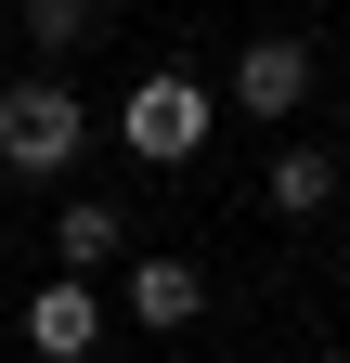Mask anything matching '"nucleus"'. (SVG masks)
<instances>
[{"label": "nucleus", "mask_w": 350, "mask_h": 363, "mask_svg": "<svg viewBox=\"0 0 350 363\" xmlns=\"http://www.w3.org/2000/svg\"><path fill=\"white\" fill-rule=\"evenodd\" d=\"M130 311H143V325H195V311H208V272L195 259H143V272H130Z\"/></svg>", "instance_id": "nucleus-5"}, {"label": "nucleus", "mask_w": 350, "mask_h": 363, "mask_svg": "<svg viewBox=\"0 0 350 363\" xmlns=\"http://www.w3.org/2000/svg\"><path fill=\"white\" fill-rule=\"evenodd\" d=\"M78 26H91V0H26V39H39V52H65Z\"/></svg>", "instance_id": "nucleus-8"}, {"label": "nucleus", "mask_w": 350, "mask_h": 363, "mask_svg": "<svg viewBox=\"0 0 350 363\" xmlns=\"http://www.w3.org/2000/svg\"><path fill=\"white\" fill-rule=\"evenodd\" d=\"M324 195H337V156H312V143H286V156H273V208L298 220V208H324Z\"/></svg>", "instance_id": "nucleus-7"}, {"label": "nucleus", "mask_w": 350, "mask_h": 363, "mask_svg": "<svg viewBox=\"0 0 350 363\" xmlns=\"http://www.w3.org/2000/svg\"><path fill=\"white\" fill-rule=\"evenodd\" d=\"M117 234H130V220H117V208H104V195H78V208H65V220H52V247H65V259H78V272H91V259H117Z\"/></svg>", "instance_id": "nucleus-6"}, {"label": "nucleus", "mask_w": 350, "mask_h": 363, "mask_svg": "<svg viewBox=\"0 0 350 363\" xmlns=\"http://www.w3.org/2000/svg\"><path fill=\"white\" fill-rule=\"evenodd\" d=\"M298 91H312V52H298V39H247L234 104H247V117H298Z\"/></svg>", "instance_id": "nucleus-4"}, {"label": "nucleus", "mask_w": 350, "mask_h": 363, "mask_svg": "<svg viewBox=\"0 0 350 363\" xmlns=\"http://www.w3.org/2000/svg\"><path fill=\"white\" fill-rule=\"evenodd\" d=\"M91 337H104V311H91V272H52V286L26 298V350H39V363H91Z\"/></svg>", "instance_id": "nucleus-3"}, {"label": "nucleus", "mask_w": 350, "mask_h": 363, "mask_svg": "<svg viewBox=\"0 0 350 363\" xmlns=\"http://www.w3.org/2000/svg\"><path fill=\"white\" fill-rule=\"evenodd\" d=\"M117 130H130V156L182 169V156H208V91L156 65V78H130V104H117Z\"/></svg>", "instance_id": "nucleus-2"}, {"label": "nucleus", "mask_w": 350, "mask_h": 363, "mask_svg": "<svg viewBox=\"0 0 350 363\" xmlns=\"http://www.w3.org/2000/svg\"><path fill=\"white\" fill-rule=\"evenodd\" d=\"M78 143H91V117H78V91L52 78H26V91H0V169H26V182H52Z\"/></svg>", "instance_id": "nucleus-1"}]
</instances>
